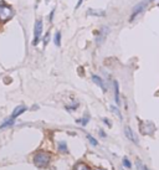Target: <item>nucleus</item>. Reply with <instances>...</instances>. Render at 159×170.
I'll return each mask as SVG.
<instances>
[{"instance_id": "1", "label": "nucleus", "mask_w": 159, "mask_h": 170, "mask_svg": "<svg viewBox=\"0 0 159 170\" xmlns=\"http://www.w3.org/2000/svg\"><path fill=\"white\" fill-rule=\"evenodd\" d=\"M12 16V10H11V6L6 5L5 3H0V19L3 21H6L11 19Z\"/></svg>"}, {"instance_id": "2", "label": "nucleus", "mask_w": 159, "mask_h": 170, "mask_svg": "<svg viewBox=\"0 0 159 170\" xmlns=\"http://www.w3.org/2000/svg\"><path fill=\"white\" fill-rule=\"evenodd\" d=\"M50 160V155L47 153H37L34 158V163L39 166H45Z\"/></svg>"}, {"instance_id": "3", "label": "nucleus", "mask_w": 159, "mask_h": 170, "mask_svg": "<svg viewBox=\"0 0 159 170\" xmlns=\"http://www.w3.org/2000/svg\"><path fill=\"white\" fill-rule=\"evenodd\" d=\"M41 34H42V21L41 20H37L35 23V29H34V45H37L39 40L41 39Z\"/></svg>"}, {"instance_id": "4", "label": "nucleus", "mask_w": 159, "mask_h": 170, "mask_svg": "<svg viewBox=\"0 0 159 170\" xmlns=\"http://www.w3.org/2000/svg\"><path fill=\"white\" fill-rule=\"evenodd\" d=\"M149 3V0H145V1H142L141 4H138L137 6H136V9H134V11H133V14H132V16H131V21L134 19L138 14H141V12L144 10V8L147 6V4Z\"/></svg>"}, {"instance_id": "5", "label": "nucleus", "mask_w": 159, "mask_h": 170, "mask_svg": "<svg viewBox=\"0 0 159 170\" xmlns=\"http://www.w3.org/2000/svg\"><path fill=\"white\" fill-rule=\"evenodd\" d=\"M25 110H26V107H25V106H17V107L14 109L12 114H11V119H15L16 117H19L20 114H23Z\"/></svg>"}, {"instance_id": "6", "label": "nucleus", "mask_w": 159, "mask_h": 170, "mask_svg": "<svg viewBox=\"0 0 159 170\" xmlns=\"http://www.w3.org/2000/svg\"><path fill=\"white\" fill-rule=\"evenodd\" d=\"M124 132H126V135H127V138H128V139H131L132 142H134L136 144H137V143H138V140H137V138H136V137H134V134H133L132 129H131L129 127H126Z\"/></svg>"}, {"instance_id": "7", "label": "nucleus", "mask_w": 159, "mask_h": 170, "mask_svg": "<svg viewBox=\"0 0 159 170\" xmlns=\"http://www.w3.org/2000/svg\"><path fill=\"white\" fill-rule=\"evenodd\" d=\"M92 80H93V82H96V83H97L98 86H99L101 88H102L103 91H106V87H105V84H103V81L101 80V78H99L98 76H92Z\"/></svg>"}, {"instance_id": "8", "label": "nucleus", "mask_w": 159, "mask_h": 170, "mask_svg": "<svg viewBox=\"0 0 159 170\" xmlns=\"http://www.w3.org/2000/svg\"><path fill=\"white\" fill-rule=\"evenodd\" d=\"M55 45L56 46H60L61 45V34L60 32H56V35H55Z\"/></svg>"}, {"instance_id": "9", "label": "nucleus", "mask_w": 159, "mask_h": 170, "mask_svg": "<svg viewBox=\"0 0 159 170\" xmlns=\"http://www.w3.org/2000/svg\"><path fill=\"white\" fill-rule=\"evenodd\" d=\"M75 170H91L88 166H86L85 164H77L75 166Z\"/></svg>"}, {"instance_id": "10", "label": "nucleus", "mask_w": 159, "mask_h": 170, "mask_svg": "<svg viewBox=\"0 0 159 170\" xmlns=\"http://www.w3.org/2000/svg\"><path fill=\"white\" fill-rule=\"evenodd\" d=\"M114 89H116V102L119 103V94H118V83L114 82Z\"/></svg>"}, {"instance_id": "11", "label": "nucleus", "mask_w": 159, "mask_h": 170, "mask_svg": "<svg viewBox=\"0 0 159 170\" xmlns=\"http://www.w3.org/2000/svg\"><path fill=\"white\" fill-rule=\"evenodd\" d=\"M87 138H88V140H90V142L92 143V145H97V144H98V143H97V140L94 139L92 135H90V134H88V135H87Z\"/></svg>"}, {"instance_id": "12", "label": "nucleus", "mask_w": 159, "mask_h": 170, "mask_svg": "<svg viewBox=\"0 0 159 170\" xmlns=\"http://www.w3.org/2000/svg\"><path fill=\"white\" fill-rule=\"evenodd\" d=\"M123 164H124L127 168H131V161H129L128 159H127V158H124V159H123Z\"/></svg>"}, {"instance_id": "13", "label": "nucleus", "mask_w": 159, "mask_h": 170, "mask_svg": "<svg viewBox=\"0 0 159 170\" xmlns=\"http://www.w3.org/2000/svg\"><path fill=\"white\" fill-rule=\"evenodd\" d=\"M88 14H96V15H105L103 11H88Z\"/></svg>"}, {"instance_id": "14", "label": "nucleus", "mask_w": 159, "mask_h": 170, "mask_svg": "<svg viewBox=\"0 0 159 170\" xmlns=\"http://www.w3.org/2000/svg\"><path fill=\"white\" fill-rule=\"evenodd\" d=\"M138 168H139V169H141V170H148V169H147V168H145V166H143V165L141 164V163H138Z\"/></svg>"}, {"instance_id": "15", "label": "nucleus", "mask_w": 159, "mask_h": 170, "mask_svg": "<svg viewBox=\"0 0 159 170\" xmlns=\"http://www.w3.org/2000/svg\"><path fill=\"white\" fill-rule=\"evenodd\" d=\"M150 1H153V0H149V3H150Z\"/></svg>"}]
</instances>
